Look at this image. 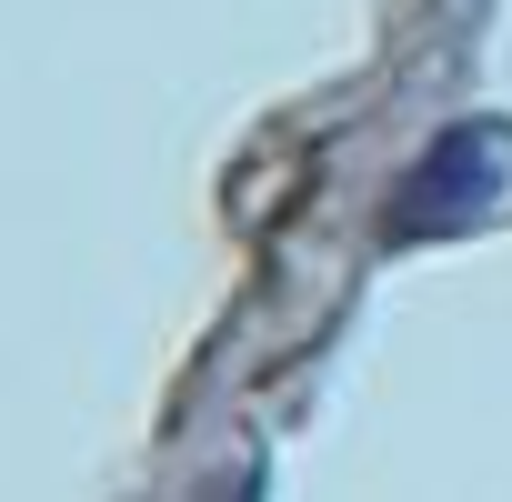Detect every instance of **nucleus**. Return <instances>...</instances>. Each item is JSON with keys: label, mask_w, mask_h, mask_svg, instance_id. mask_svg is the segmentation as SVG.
Returning a JSON list of instances; mask_svg holds the SVG:
<instances>
[{"label": "nucleus", "mask_w": 512, "mask_h": 502, "mask_svg": "<svg viewBox=\"0 0 512 502\" xmlns=\"http://www.w3.org/2000/svg\"><path fill=\"white\" fill-rule=\"evenodd\" d=\"M492 201H502L492 131H482V121H452V131L412 161V181H402V201H392V231H402V241H442V231H472Z\"/></svg>", "instance_id": "1"}]
</instances>
